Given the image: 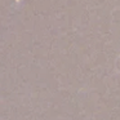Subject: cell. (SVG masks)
Masks as SVG:
<instances>
[{
    "instance_id": "cell-1",
    "label": "cell",
    "mask_w": 120,
    "mask_h": 120,
    "mask_svg": "<svg viewBox=\"0 0 120 120\" xmlns=\"http://www.w3.org/2000/svg\"><path fill=\"white\" fill-rule=\"evenodd\" d=\"M117 62H119V68H120V58H119V61H117Z\"/></svg>"
}]
</instances>
